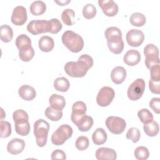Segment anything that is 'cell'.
Segmentation results:
<instances>
[{"instance_id":"obj_32","label":"cell","mask_w":160,"mask_h":160,"mask_svg":"<svg viewBox=\"0 0 160 160\" xmlns=\"http://www.w3.org/2000/svg\"><path fill=\"white\" fill-rule=\"evenodd\" d=\"M15 44L16 47L20 49L31 46V40L26 34H22L16 38Z\"/></svg>"},{"instance_id":"obj_17","label":"cell","mask_w":160,"mask_h":160,"mask_svg":"<svg viewBox=\"0 0 160 160\" xmlns=\"http://www.w3.org/2000/svg\"><path fill=\"white\" fill-rule=\"evenodd\" d=\"M19 96L25 101H31L36 96V92L34 88L29 85H22L18 89Z\"/></svg>"},{"instance_id":"obj_31","label":"cell","mask_w":160,"mask_h":160,"mask_svg":"<svg viewBox=\"0 0 160 160\" xmlns=\"http://www.w3.org/2000/svg\"><path fill=\"white\" fill-rule=\"evenodd\" d=\"M129 20L132 26L137 27L142 26L146 21L145 16L141 12H134L131 14Z\"/></svg>"},{"instance_id":"obj_11","label":"cell","mask_w":160,"mask_h":160,"mask_svg":"<svg viewBox=\"0 0 160 160\" xmlns=\"http://www.w3.org/2000/svg\"><path fill=\"white\" fill-rule=\"evenodd\" d=\"M98 4L107 16H114L118 12V6L112 0H99Z\"/></svg>"},{"instance_id":"obj_35","label":"cell","mask_w":160,"mask_h":160,"mask_svg":"<svg viewBox=\"0 0 160 160\" xmlns=\"http://www.w3.org/2000/svg\"><path fill=\"white\" fill-rule=\"evenodd\" d=\"M15 131L21 136H27L30 131V124L29 121L14 124Z\"/></svg>"},{"instance_id":"obj_2","label":"cell","mask_w":160,"mask_h":160,"mask_svg":"<svg viewBox=\"0 0 160 160\" xmlns=\"http://www.w3.org/2000/svg\"><path fill=\"white\" fill-rule=\"evenodd\" d=\"M90 68L88 64L80 59H78L77 62H68L64 67L66 73L72 78L84 77Z\"/></svg>"},{"instance_id":"obj_16","label":"cell","mask_w":160,"mask_h":160,"mask_svg":"<svg viewBox=\"0 0 160 160\" xmlns=\"http://www.w3.org/2000/svg\"><path fill=\"white\" fill-rule=\"evenodd\" d=\"M93 119L88 115L81 116L74 124L77 126L78 129L82 132L88 131L93 125Z\"/></svg>"},{"instance_id":"obj_33","label":"cell","mask_w":160,"mask_h":160,"mask_svg":"<svg viewBox=\"0 0 160 160\" xmlns=\"http://www.w3.org/2000/svg\"><path fill=\"white\" fill-rule=\"evenodd\" d=\"M138 116L140 121L144 124H148L153 120V115L148 109H141L138 112Z\"/></svg>"},{"instance_id":"obj_44","label":"cell","mask_w":160,"mask_h":160,"mask_svg":"<svg viewBox=\"0 0 160 160\" xmlns=\"http://www.w3.org/2000/svg\"><path fill=\"white\" fill-rule=\"evenodd\" d=\"M151 79L152 80L158 81H160V68L159 64L156 65L150 69Z\"/></svg>"},{"instance_id":"obj_39","label":"cell","mask_w":160,"mask_h":160,"mask_svg":"<svg viewBox=\"0 0 160 160\" xmlns=\"http://www.w3.org/2000/svg\"><path fill=\"white\" fill-rule=\"evenodd\" d=\"M89 145V139L86 136H81L78 137L76 141V148L79 151H84L86 149Z\"/></svg>"},{"instance_id":"obj_41","label":"cell","mask_w":160,"mask_h":160,"mask_svg":"<svg viewBox=\"0 0 160 160\" xmlns=\"http://www.w3.org/2000/svg\"><path fill=\"white\" fill-rule=\"evenodd\" d=\"M144 54L146 57L150 56H159V49L153 44H148L144 48Z\"/></svg>"},{"instance_id":"obj_43","label":"cell","mask_w":160,"mask_h":160,"mask_svg":"<svg viewBox=\"0 0 160 160\" xmlns=\"http://www.w3.org/2000/svg\"><path fill=\"white\" fill-rule=\"evenodd\" d=\"M159 64V58L157 56H150L146 57L145 65L148 69H151L152 67Z\"/></svg>"},{"instance_id":"obj_28","label":"cell","mask_w":160,"mask_h":160,"mask_svg":"<svg viewBox=\"0 0 160 160\" xmlns=\"http://www.w3.org/2000/svg\"><path fill=\"white\" fill-rule=\"evenodd\" d=\"M144 132L150 137H154L159 132V125L156 121H152L148 124H144L143 126Z\"/></svg>"},{"instance_id":"obj_22","label":"cell","mask_w":160,"mask_h":160,"mask_svg":"<svg viewBox=\"0 0 160 160\" xmlns=\"http://www.w3.org/2000/svg\"><path fill=\"white\" fill-rule=\"evenodd\" d=\"M107 41H118L122 39V32L117 27L111 26L106 29L104 32Z\"/></svg>"},{"instance_id":"obj_6","label":"cell","mask_w":160,"mask_h":160,"mask_svg":"<svg viewBox=\"0 0 160 160\" xmlns=\"http://www.w3.org/2000/svg\"><path fill=\"white\" fill-rule=\"evenodd\" d=\"M145 81L142 78L136 79L128 89V97L130 100L137 101L141 98L145 89Z\"/></svg>"},{"instance_id":"obj_14","label":"cell","mask_w":160,"mask_h":160,"mask_svg":"<svg viewBox=\"0 0 160 160\" xmlns=\"http://www.w3.org/2000/svg\"><path fill=\"white\" fill-rule=\"evenodd\" d=\"M96 158L98 160H115L117 154L114 149L109 148H100L96 151Z\"/></svg>"},{"instance_id":"obj_7","label":"cell","mask_w":160,"mask_h":160,"mask_svg":"<svg viewBox=\"0 0 160 160\" xmlns=\"http://www.w3.org/2000/svg\"><path fill=\"white\" fill-rule=\"evenodd\" d=\"M105 124L109 131L114 134H120L123 132L126 126L124 119L114 116L108 117Z\"/></svg>"},{"instance_id":"obj_15","label":"cell","mask_w":160,"mask_h":160,"mask_svg":"<svg viewBox=\"0 0 160 160\" xmlns=\"http://www.w3.org/2000/svg\"><path fill=\"white\" fill-rule=\"evenodd\" d=\"M141 54L136 49L128 50L123 57L124 62L128 66H133L140 62Z\"/></svg>"},{"instance_id":"obj_49","label":"cell","mask_w":160,"mask_h":160,"mask_svg":"<svg viewBox=\"0 0 160 160\" xmlns=\"http://www.w3.org/2000/svg\"><path fill=\"white\" fill-rule=\"evenodd\" d=\"M54 2H56L57 4H58L59 5H60V6H64V5H66V4H68L69 2H71V1L70 0H65V1H54Z\"/></svg>"},{"instance_id":"obj_40","label":"cell","mask_w":160,"mask_h":160,"mask_svg":"<svg viewBox=\"0 0 160 160\" xmlns=\"http://www.w3.org/2000/svg\"><path fill=\"white\" fill-rule=\"evenodd\" d=\"M1 126V137L2 138H6L10 136L11 134V125L6 121H1L0 122Z\"/></svg>"},{"instance_id":"obj_30","label":"cell","mask_w":160,"mask_h":160,"mask_svg":"<svg viewBox=\"0 0 160 160\" xmlns=\"http://www.w3.org/2000/svg\"><path fill=\"white\" fill-rule=\"evenodd\" d=\"M45 116L50 120L52 121H58L61 119L62 117V110H58L51 108V106L48 107L44 112Z\"/></svg>"},{"instance_id":"obj_13","label":"cell","mask_w":160,"mask_h":160,"mask_svg":"<svg viewBox=\"0 0 160 160\" xmlns=\"http://www.w3.org/2000/svg\"><path fill=\"white\" fill-rule=\"evenodd\" d=\"M25 148L24 140L19 138H14L11 139L7 145V151L10 154L16 155L22 152Z\"/></svg>"},{"instance_id":"obj_37","label":"cell","mask_w":160,"mask_h":160,"mask_svg":"<svg viewBox=\"0 0 160 160\" xmlns=\"http://www.w3.org/2000/svg\"><path fill=\"white\" fill-rule=\"evenodd\" d=\"M134 154L138 160H146L149 156V152L146 147L138 146L135 149Z\"/></svg>"},{"instance_id":"obj_46","label":"cell","mask_w":160,"mask_h":160,"mask_svg":"<svg viewBox=\"0 0 160 160\" xmlns=\"http://www.w3.org/2000/svg\"><path fill=\"white\" fill-rule=\"evenodd\" d=\"M150 108L157 114L160 112V98H153L149 101Z\"/></svg>"},{"instance_id":"obj_20","label":"cell","mask_w":160,"mask_h":160,"mask_svg":"<svg viewBox=\"0 0 160 160\" xmlns=\"http://www.w3.org/2000/svg\"><path fill=\"white\" fill-rule=\"evenodd\" d=\"M38 46L40 50L47 52L52 50L54 46V42L51 37L43 36L39 40Z\"/></svg>"},{"instance_id":"obj_24","label":"cell","mask_w":160,"mask_h":160,"mask_svg":"<svg viewBox=\"0 0 160 160\" xmlns=\"http://www.w3.org/2000/svg\"><path fill=\"white\" fill-rule=\"evenodd\" d=\"M75 12L70 8L65 9L61 14V19L62 22L68 26H72L75 23Z\"/></svg>"},{"instance_id":"obj_29","label":"cell","mask_w":160,"mask_h":160,"mask_svg":"<svg viewBox=\"0 0 160 160\" xmlns=\"http://www.w3.org/2000/svg\"><path fill=\"white\" fill-rule=\"evenodd\" d=\"M107 44L110 51L116 54H120L122 51L124 46V43L122 39L118 41H107Z\"/></svg>"},{"instance_id":"obj_34","label":"cell","mask_w":160,"mask_h":160,"mask_svg":"<svg viewBox=\"0 0 160 160\" xmlns=\"http://www.w3.org/2000/svg\"><path fill=\"white\" fill-rule=\"evenodd\" d=\"M12 118L14 124H16L28 121L29 116L25 111L22 109H17L14 111L12 114Z\"/></svg>"},{"instance_id":"obj_27","label":"cell","mask_w":160,"mask_h":160,"mask_svg":"<svg viewBox=\"0 0 160 160\" xmlns=\"http://www.w3.org/2000/svg\"><path fill=\"white\" fill-rule=\"evenodd\" d=\"M70 84L67 78L64 77L57 78L54 81V88L56 90L61 91V92H66L69 88Z\"/></svg>"},{"instance_id":"obj_25","label":"cell","mask_w":160,"mask_h":160,"mask_svg":"<svg viewBox=\"0 0 160 160\" xmlns=\"http://www.w3.org/2000/svg\"><path fill=\"white\" fill-rule=\"evenodd\" d=\"M1 40L4 42H10L13 37V31L11 26L8 24L1 25L0 27Z\"/></svg>"},{"instance_id":"obj_18","label":"cell","mask_w":160,"mask_h":160,"mask_svg":"<svg viewBox=\"0 0 160 160\" xmlns=\"http://www.w3.org/2000/svg\"><path fill=\"white\" fill-rule=\"evenodd\" d=\"M126 70L122 66H116L111 71V78L112 81L116 84H121L126 79Z\"/></svg>"},{"instance_id":"obj_47","label":"cell","mask_w":160,"mask_h":160,"mask_svg":"<svg viewBox=\"0 0 160 160\" xmlns=\"http://www.w3.org/2000/svg\"><path fill=\"white\" fill-rule=\"evenodd\" d=\"M66 159V153L61 149H56L51 154V159Z\"/></svg>"},{"instance_id":"obj_9","label":"cell","mask_w":160,"mask_h":160,"mask_svg":"<svg viewBox=\"0 0 160 160\" xmlns=\"http://www.w3.org/2000/svg\"><path fill=\"white\" fill-rule=\"evenodd\" d=\"M126 39L129 46L132 47H138L143 42L144 35L142 31L132 29L127 32Z\"/></svg>"},{"instance_id":"obj_4","label":"cell","mask_w":160,"mask_h":160,"mask_svg":"<svg viewBox=\"0 0 160 160\" xmlns=\"http://www.w3.org/2000/svg\"><path fill=\"white\" fill-rule=\"evenodd\" d=\"M72 128L69 125L62 124L52 133L51 142L54 145H62L72 136Z\"/></svg>"},{"instance_id":"obj_1","label":"cell","mask_w":160,"mask_h":160,"mask_svg":"<svg viewBox=\"0 0 160 160\" xmlns=\"http://www.w3.org/2000/svg\"><path fill=\"white\" fill-rule=\"evenodd\" d=\"M61 40L64 45L71 52H78L84 47V40L78 34L72 31L68 30L64 32Z\"/></svg>"},{"instance_id":"obj_48","label":"cell","mask_w":160,"mask_h":160,"mask_svg":"<svg viewBox=\"0 0 160 160\" xmlns=\"http://www.w3.org/2000/svg\"><path fill=\"white\" fill-rule=\"evenodd\" d=\"M78 59L82 60L84 62H85L89 66L90 68H91L93 65V59L91 56H90L88 54H82L79 57Z\"/></svg>"},{"instance_id":"obj_36","label":"cell","mask_w":160,"mask_h":160,"mask_svg":"<svg viewBox=\"0 0 160 160\" xmlns=\"http://www.w3.org/2000/svg\"><path fill=\"white\" fill-rule=\"evenodd\" d=\"M96 8L94 5L91 3L86 4L82 8V15L88 19L93 18L96 14Z\"/></svg>"},{"instance_id":"obj_10","label":"cell","mask_w":160,"mask_h":160,"mask_svg":"<svg viewBox=\"0 0 160 160\" xmlns=\"http://www.w3.org/2000/svg\"><path fill=\"white\" fill-rule=\"evenodd\" d=\"M27 19V11L24 6H17L13 9L11 20L14 24L16 26H22L26 22Z\"/></svg>"},{"instance_id":"obj_5","label":"cell","mask_w":160,"mask_h":160,"mask_svg":"<svg viewBox=\"0 0 160 160\" xmlns=\"http://www.w3.org/2000/svg\"><path fill=\"white\" fill-rule=\"evenodd\" d=\"M27 30L33 35L50 32L51 23L49 20L34 19L30 21L27 25Z\"/></svg>"},{"instance_id":"obj_26","label":"cell","mask_w":160,"mask_h":160,"mask_svg":"<svg viewBox=\"0 0 160 160\" xmlns=\"http://www.w3.org/2000/svg\"><path fill=\"white\" fill-rule=\"evenodd\" d=\"M34 56V50L32 46L19 49V57L24 62H28Z\"/></svg>"},{"instance_id":"obj_8","label":"cell","mask_w":160,"mask_h":160,"mask_svg":"<svg viewBox=\"0 0 160 160\" xmlns=\"http://www.w3.org/2000/svg\"><path fill=\"white\" fill-rule=\"evenodd\" d=\"M115 96L114 89L109 86H104L100 89L96 97L97 104L101 107L109 106Z\"/></svg>"},{"instance_id":"obj_42","label":"cell","mask_w":160,"mask_h":160,"mask_svg":"<svg viewBox=\"0 0 160 160\" xmlns=\"http://www.w3.org/2000/svg\"><path fill=\"white\" fill-rule=\"evenodd\" d=\"M49 21L51 23V31L49 32L52 34H56L61 30L62 25L58 19L52 18L49 19Z\"/></svg>"},{"instance_id":"obj_23","label":"cell","mask_w":160,"mask_h":160,"mask_svg":"<svg viewBox=\"0 0 160 160\" xmlns=\"http://www.w3.org/2000/svg\"><path fill=\"white\" fill-rule=\"evenodd\" d=\"M29 9L34 16L41 15L46 11V5L42 1H34L31 4Z\"/></svg>"},{"instance_id":"obj_21","label":"cell","mask_w":160,"mask_h":160,"mask_svg":"<svg viewBox=\"0 0 160 160\" xmlns=\"http://www.w3.org/2000/svg\"><path fill=\"white\" fill-rule=\"evenodd\" d=\"M108 138V135L105 130L102 128H97L92 135V140L96 145H101L105 143Z\"/></svg>"},{"instance_id":"obj_19","label":"cell","mask_w":160,"mask_h":160,"mask_svg":"<svg viewBox=\"0 0 160 160\" xmlns=\"http://www.w3.org/2000/svg\"><path fill=\"white\" fill-rule=\"evenodd\" d=\"M49 102L51 108L58 110H62L66 106L65 98L58 94H52L49 98Z\"/></svg>"},{"instance_id":"obj_3","label":"cell","mask_w":160,"mask_h":160,"mask_svg":"<svg viewBox=\"0 0 160 160\" xmlns=\"http://www.w3.org/2000/svg\"><path fill=\"white\" fill-rule=\"evenodd\" d=\"M49 124L43 119L37 120L34 124V134L36 142L39 147H44L48 139Z\"/></svg>"},{"instance_id":"obj_45","label":"cell","mask_w":160,"mask_h":160,"mask_svg":"<svg viewBox=\"0 0 160 160\" xmlns=\"http://www.w3.org/2000/svg\"><path fill=\"white\" fill-rule=\"evenodd\" d=\"M149 88L152 93L159 94L160 93V81H156L150 79L149 81Z\"/></svg>"},{"instance_id":"obj_38","label":"cell","mask_w":160,"mask_h":160,"mask_svg":"<svg viewBox=\"0 0 160 160\" xmlns=\"http://www.w3.org/2000/svg\"><path fill=\"white\" fill-rule=\"evenodd\" d=\"M126 138L136 143L139 141L141 137V132L137 128H131L126 133Z\"/></svg>"},{"instance_id":"obj_12","label":"cell","mask_w":160,"mask_h":160,"mask_svg":"<svg viewBox=\"0 0 160 160\" xmlns=\"http://www.w3.org/2000/svg\"><path fill=\"white\" fill-rule=\"evenodd\" d=\"M87 110L85 103L82 101H79L75 102L72 106V113L71 115V119L74 123L81 116L86 114Z\"/></svg>"}]
</instances>
